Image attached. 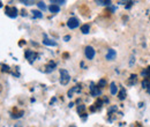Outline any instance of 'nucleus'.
Listing matches in <instances>:
<instances>
[{"instance_id":"b1692460","label":"nucleus","mask_w":150,"mask_h":127,"mask_svg":"<svg viewBox=\"0 0 150 127\" xmlns=\"http://www.w3.org/2000/svg\"><path fill=\"white\" fill-rule=\"evenodd\" d=\"M22 4H24V5H33L34 4V1H28V0H25V1H21Z\"/></svg>"},{"instance_id":"aec40b11","label":"nucleus","mask_w":150,"mask_h":127,"mask_svg":"<svg viewBox=\"0 0 150 127\" xmlns=\"http://www.w3.org/2000/svg\"><path fill=\"white\" fill-rule=\"evenodd\" d=\"M105 86H106V81H105V80H100V81L98 82V87H102V88H103V87H105Z\"/></svg>"},{"instance_id":"39448f33","label":"nucleus","mask_w":150,"mask_h":127,"mask_svg":"<svg viewBox=\"0 0 150 127\" xmlns=\"http://www.w3.org/2000/svg\"><path fill=\"white\" fill-rule=\"evenodd\" d=\"M23 113H24L23 110H19L18 108H13L12 109V117L13 118H20V117H22Z\"/></svg>"},{"instance_id":"412c9836","label":"nucleus","mask_w":150,"mask_h":127,"mask_svg":"<svg viewBox=\"0 0 150 127\" xmlns=\"http://www.w3.org/2000/svg\"><path fill=\"white\" fill-rule=\"evenodd\" d=\"M51 4H54V5H62V4H65V0H61V1H59V0H52L51 1Z\"/></svg>"},{"instance_id":"cd10ccee","label":"nucleus","mask_w":150,"mask_h":127,"mask_svg":"<svg viewBox=\"0 0 150 127\" xmlns=\"http://www.w3.org/2000/svg\"><path fill=\"white\" fill-rule=\"evenodd\" d=\"M69 127H76V126H74V125H72V126H69Z\"/></svg>"},{"instance_id":"5701e85b","label":"nucleus","mask_w":150,"mask_h":127,"mask_svg":"<svg viewBox=\"0 0 150 127\" xmlns=\"http://www.w3.org/2000/svg\"><path fill=\"white\" fill-rule=\"evenodd\" d=\"M132 127H143V125H142L141 123L136 121V123H134V124H133V126H132Z\"/></svg>"},{"instance_id":"423d86ee","label":"nucleus","mask_w":150,"mask_h":127,"mask_svg":"<svg viewBox=\"0 0 150 127\" xmlns=\"http://www.w3.org/2000/svg\"><path fill=\"white\" fill-rule=\"evenodd\" d=\"M86 57L88 59H93L95 57V50L91 46H87L86 48Z\"/></svg>"},{"instance_id":"2eb2a0df","label":"nucleus","mask_w":150,"mask_h":127,"mask_svg":"<svg viewBox=\"0 0 150 127\" xmlns=\"http://www.w3.org/2000/svg\"><path fill=\"white\" fill-rule=\"evenodd\" d=\"M90 89H91V94H93V95H98V94H99V90H98V89H96V87H95L94 84H91Z\"/></svg>"},{"instance_id":"f257e3e1","label":"nucleus","mask_w":150,"mask_h":127,"mask_svg":"<svg viewBox=\"0 0 150 127\" xmlns=\"http://www.w3.org/2000/svg\"><path fill=\"white\" fill-rule=\"evenodd\" d=\"M5 13L9 18H16L18 16V9L14 6H6L5 7Z\"/></svg>"},{"instance_id":"a211bd4d","label":"nucleus","mask_w":150,"mask_h":127,"mask_svg":"<svg viewBox=\"0 0 150 127\" xmlns=\"http://www.w3.org/2000/svg\"><path fill=\"white\" fill-rule=\"evenodd\" d=\"M38 7L40 8V9H43V11H45L46 9V6L44 5V2H42V1H39V2H37Z\"/></svg>"},{"instance_id":"6e6552de","label":"nucleus","mask_w":150,"mask_h":127,"mask_svg":"<svg viewBox=\"0 0 150 127\" xmlns=\"http://www.w3.org/2000/svg\"><path fill=\"white\" fill-rule=\"evenodd\" d=\"M115 57V51L114 50H109V52H108V55H106V59H109V60H112L113 58Z\"/></svg>"},{"instance_id":"393cba45","label":"nucleus","mask_w":150,"mask_h":127,"mask_svg":"<svg viewBox=\"0 0 150 127\" xmlns=\"http://www.w3.org/2000/svg\"><path fill=\"white\" fill-rule=\"evenodd\" d=\"M21 14H22L23 16H25V15H27V12H25L24 9H22V11H21Z\"/></svg>"},{"instance_id":"f03ea898","label":"nucleus","mask_w":150,"mask_h":127,"mask_svg":"<svg viewBox=\"0 0 150 127\" xmlns=\"http://www.w3.org/2000/svg\"><path fill=\"white\" fill-rule=\"evenodd\" d=\"M68 82H69V74H68L67 71L61 70L60 71V83L64 84V86H66Z\"/></svg>"},{"instance_id":"dca6fc26","label":"nucleus","mask_w":150,"mask_h":127,"mask_svg":"<svg viewBox=\"0 0 150 127\" xmlns=\"http://www.w3.org/2000/svg\"><path fill=\"white\" fill-rule=\"evenodd\" d=\"M125 97H126V91H125V89H121L120 92H119V98L120 99H124Z\"/></svg>"},{"instance_id":"4be33fe9","label":"nucleus","mask_w":150,"mask_h":127,"mask_svg":"<svg viewBox=\"0 0 150 127\" xmlns=\"http://www.w3.org/2000/svg\"><path fill=\"white\" fill-rule=\"evenodd\" d=\"M33 15L36 18H42V14L39 13V11H33Z\"/></svg>"},{"instance_id":"f8f14e48","label":"nucleus","mask_w":150,"mask_h":127,"mask_svg":"<svg viewBox=\"0 0 150 127\" xmlns=\"http://www.w3.org/2000/svg\"><path fill=\"white\" fill-rule=\"evenodd\" d=\"M25 57L31 61V60L35 58V53H34L33 51H27V52H25Z\"/></svg>"},{"instance_id":"7ed1b4c3","label":"nucleus","mask_w":150,"mask_h":127,"mask_svg":"<svg viewBox=\"0 0 150 127\" xmlns=\"http://www.w3.org/2000/svg\"><path fill=\"white\" fill-rule=\"evenodd\" d=\"M79 11H80V13H81L83 16H86V18L90 16V8H89V7H88L86 4L81 5V6L79 7Z\"/></svg>"},{"instance_id":"0eeeda50","label":"nucleus","mask_w":150,"mask_h":127,"mask_svg":"<svg viewBox=\"0 0 150 127\" xmlns=\"http://www.w3.org/2000/svg\"><path fill=\"white\" fill-rule=\"evenodd\" d=\"M77 112H79V114H80V116L84 117V116L87 114V112H86V106H84L83 104L79 105V106H77Z\"/></svg>"},{"instance_id":"ddd939ff","label":"nucleus","mask_w":150,"mask_h":127,"mask_svg":"<svg viewBox=\"0 0 150 127\" xmlns=\"http://www.w3.org/2000/svg\"><path fill=\"white\" fill-rule=\"evenodd\" d=\"M95 108H93V111H94L95 109H100V108H102V101H100V99H97V101H96V102H95Z\"/></svg>"},{"instance_id":"bb28decb","label":"nucleus","mask_w":150,"mask_h":127,"mask_svg":"<svg viewBox=\"0 0 150 127\" xmlns=\"http://www.w3.org/2000/svg\"><path fill=\"white\" fill-rule=\"evenodd\" d=\"M69 38H71L69 36H65V38H64V39H65V40H67V39H69Z\"/></svg>"},{"instance_id":"f3484780","label":"nucleus","mask_w":150,"mask_h":127,"mask_svg":"<svg viewBox=\"0 0 150 127\" xmlns=\"http://www.w3.org/2000/svg\"><path fill=\"white\" fill-rule=\"evenodd\" d=\"M111 94L115 95L117 94V87H115V83H111Z\"/></svg>"},{"instance_id":"6ab92c4d","label":"nucleus","mask_w":150,"mask_h":127,"mask_svg":"<svg viewBox=\"0 0 150 127\" xmlns=\"http://www.w3.org/2000/svg\"><path fill=\"white\" fill-rule=\"evenodd\" d=\"M43 42H44L45 44H47V45H56V43H54V42H51V40H50V39H47V38H45Z\"/></svg>"},{"instance_id":"a878e982","label":"nucleus","mask_w":150,"mask_h":127,"mask_svg":"<svg viewBox=\"0 0 150 127\" xmlns=\"http://www.w3.org/2000/svg\"><path fill=\"white\" fill-rule=\"evenodd\" d=\"M68 53H67V52H66V53H64V58H68Z\"/></svg>"},{"instance_id":"9d476101","label":"nucleus","mask_w":150,"mask_h":127,"mask_svg":"<svg viewBox=\"0 0 150 127\" xmlns=\"http://www.w3.org/2000/svg\"><path fill=\"white\" fill-rule=\"evenodd\" d=\"M89 30H90L89 24H83V26L81 27V31H82L83 34H88V33H89Z\"/></svg>"},{"instance_id":"1a4fd4ad","label":"nucleus","mask_w":150,"mask_h":127,"mask_svg":"<svg viewBox=\"0 0 150 127\" xmlns=\"http://www.w3.org/2000/svg\"><path fill=\"white\" fill-rule=\"evenodd\" d=\"M59 6L58 5H54V4H51V6H50V11H51V13H58L59 12Z\"/></svg>"},{"instance_id":"4468645a","label":"nucleus","mask_w":150,"mask_h":127,"mask_svg":"<svg viewBox=\"0 0 150 127\" xmlns=\"http://www.w3.org/2000/svg\"><path fill=\"white\" fill-rule=\"evenodd\" d=\"M96 2H97L98 5H108V6L111 4L110 0H108V1H105V0H98V1H96Z\"/></svg>"},{"instance_id":"9b49d317","label":"nucleus","mask_w":150,"mask_h":127,"mask_svg":"<svg viewBox=\"0 0 150 127\" xmlns=\"http://www.w3.org/2000/svg\"><path fill=\"white\" fill-rule=\"evenodd\" d=\"M143 88H149L150 87V77H144L143 82H142Z\"/></svg>"},{"instance_id":"20e7f679","label":"nucleus","mask_w":150,"mask_h":127,"mask_svg":"<svg viewBox=\"0 0 150 127\" xmlns=\"http://www.w3.org/2000/svg\"><path fill=\"white\" fill-rule=\"evenodd\" d=\"M67 26L71 28V29H75L79 27V20L75 18H71L67 22Z\"/></svg>"}]
</instances>
